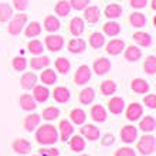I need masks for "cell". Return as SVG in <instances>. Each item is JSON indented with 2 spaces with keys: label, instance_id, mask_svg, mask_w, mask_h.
<instances>
[{
  "label": "cell",
  "instance_id": "9",
  "mask_svg": "<svg viewBox=\"0 0 156 156\" xmlns=\"http://www.w3.org/2000/svg\"><path fill=\"white\" fill-rule=\"evenodd\" d=\"M123 47H125V43L122 40H111L107 44V53L111 55H116L122 51Z\"/></svg>",
  "mask_w": 156,
  "mask_h": 156
},
{
  "label": "cell",
  "instance_id": "29",
  "mask_svg": "<svg viewBox=\"0 0 156 156\" xmlns=\"http://www.w3.org/2000/svg\"><path fill=\"white\" fill-rule=\"evenodd\" d=\"M44 29L47 30V31H57V30L60 29V21L54 16H48L44 20Z\"/></svg>",
  "mask_w": 156,
  "mask_h": 156
},
{
  "label": "cell",
  "instance_id": "53",
  "mask_svg": "<svg viewBox=\"0 0 156 156\" xmlns=\"http://www.w3.org/2000/svg\"><path fill=\"white\" fill-rule=\"evenodd\" d=\"M152 9H153V10L156 9V0H152Z\"/></svg>",
  "mask_w": 156,
  "mask_h": 156
},
{
  "label": "cell",
  "instance_id": "23",
  "mask_svg": "<svg viewBox=\"0 0 156 156\" xmlns=\"http://www.w3.org/2000/svg\"><path fill=\"white\" fill-rule=\"evenodd\" d=\"M60 129H61V139L62 140L68 139L71 136V133H73V131H74L73 125H71L68 121H61V122H60Z\"/></svg>",
  "mask_w": 156,
  "mask_h": 156
},
{
  "label": "cell",
  "instance_id": "10",
  "mask_svg": "<svg viewBox=\"0 0 156 156\" xmlns=\"http://www.w3.org/2000/svg\"><path fill=\"white\" fill-rule=\"evenodd\" d=\"M142 112H144V109H142V107H140L139 104H131L129 105V108H128L126 111V118L129 119V121H136V119L139 118L140 115H142Z\"/></svg>",
  "mask_w": 156,
  "mask_h": 156
},
{
  "label": "cell",
  "instance_id": "24",
  "mask_svg": "<svg viewBox=\"0 0 156 156\" xmlns=\"http://www.w3.org/2000/svg\"><path fill=\"white\" fill-rule=\"evenodd\" d=\"M38 123H40V115L38 114L29 115V116H26V119H24V126L27 131H33Z\"/></svg>",
  "mask_w": 156,
  "mask_h": 156
},
{
  "label": "cell",
  "instance_id": "8",
  "mask_svg": "<svg viewBox=\"0 0 156 156\" xmlns=\"http://www.w3.org/2000/svg\"><path fill=\"white\" fill-rule=\"evenodd\" d=\"M84 17H85V20L88 21V23H97L99 19L98 7H97V6H91V7L87 6V7L84 9Z\"/></svg>",
  "mask_w": 156,
  "mask_h": 156
},
{
  "label": "cell",
  "instance_id": "1",
  "mask_svg": "<svg viewBox=\"0 0 156 156\" xmlns=\"http://www.w3.org/2000/svg\"><path fill=\"white\" fill-rule=\"evenodd\" d=\"M38 144L43 145H51L54 142H57V131L53 125H43L38 129L37 135H36Z\"/></svg>",
  "mask_w": 156,
  "mask_h": 156
},
{
  "label": "cell",
  "instance_id": "37",
  "mask_svg": "<svg viewBox=\"0 0 156 156\" xmlns=\"http://www.w3.org/2000/svg\"><path fill=\"white\" fill-rule=\"evenodd\" d=\"M139 128L142 129V131L145 132H151L155 129V119H153V116H145L144 119H142V122H140Z\"/></svg>",
  "mask_w": 156,
  "mask_h": 156
},
{
  "label": "cell",
  "instance_id": "18",
  "mask_svg": "<svg viewBox=\"0 0 156 156\" xmlns=\"http://www.w3.org/2000/svg\"><path fill=\"white\" fill-rule=\"evenodd\" d=\"M13 149L17 153H27L31 149V145H30L29 140H26V139H17L13 144Z\"/></svg>",
  "mask_w": 156,
  "mask_h": 156
},
{
  "label": "cell",
  "instance_id": "50",
  "mask_svg": "<svg viewBox=\"0 0 156 156\" xmlns=\"http://www.w3.org/2000/svg\"><path fill=\"white\" fill-rule=\"evenodd\" d=\"M115 156H135V152L131 148H122L115 153Z\"/></svg>",
  "mask_w": 156,
  "mask_h": 156
},
{
  "label": "cell",
  "instance_id": "6",
  "mask_svg": "<svg viewBox=\"0 0 156 156\" xmlns=\"http://www.w3.org/2000/svg\"><path fill=\"white\" fill-rule=\"evenodd\" d=\"M109 68H111V62L107 58H99V60H97L94 62V71L98 75L107 74L108 71H109Z\"/></svg>",
  "mask_w": 156,
  "mask_h": 156
},
{
  "label": "cell",
  "instance_id": "22",
  "mask_svg": "<svg viewBox=\"0 0 156 156\" xmlns=\"http://www.w3.org/2000/svg\"><path fill=\"white\" fill-rule=\"evenodd\" d=\"M129 21L133 27H144L146 24V17L142 14V13L136 12V13H132L131 17H129Z\"/></svg>",
  "mask_w": 156,
  "mask_h": 156
},
{
  "label": "cell",
  "instance_id": "11",
  "mask_svg": "<svg viewBox=\"0 0 156 156\" xmlns=\"http://www.w3.org/2000/svg\"><path fill=\"white\" fill-rule=\"evenodd\" d=\"M68 50L73 54H80L85 50V41L82 38H74L68 43Z\"/></svg>",
  "mask_w": 156,
  "mask_h": 156
},
{
  "label": "cell",
  "instance_id": "35",
  "mask_svg": "<svg viewBox=\"0 0 156 156\" xmlns=\"http://www.w3.org/2000/svg\"><path fill=\"white\" fill-rule=\"evenodd\" d=\"M55 67H57V70L60 71L61 74H67L71 68V64L67 58L60 57V58H57V61H55Z\"/></svg>",
  "mask_w": 156,
  "mask_h": 156
},
{
  "label": "cell",
  "instance_id": "54",
  "mask_svg": "<svg viewBox=\"0 0 156 156\" xmlns=\"http://www.w3.org/2000/svg\"><path fill=\"white\" fill-rule=\"evenodd\" d=\"M81 156H88V155H81Z\"/></svg>",
  "mask_w": 156,
  "mask_h": 156
},
{
  "label": "cell",
  "instance_id": "32",
  "mask_svg": "<svg viewBox=\"0 0 156 156\" xmlns=\"http://www.w3.org/2000/svg\"><path fill=\"white\" fill-rule=\"evenodd\" d=\"M104 31H105V34L112 37V36H116L121 31V27H119V24L115 23V21H108V23L104 24Z\"/></svg>",
  "mask_w": 156,
  "mask_h": 156
},
{
  "label": "cell",
  "instance_id": "25",
  "mask_svg": "<svg viewBox=\"0 0 156 156\" xmlns=\"http://www.w3.org/2000/svg\"><path fill=\"white\" fill-rule=\"evenodd\" d=\"M125 58H126L128 61H136V60H139L140 58V50L135 45H129L125 51Z\"/></svg>",
  "mask_w": 156,
  "mask_h": 156
},
{
  "label": "cell",
  "instance_id": "39",
  "mask_svg": "<svg viewBox=\"0 0 156 156\" xmlns=\"http://www.w3.org/2000/svg\"><path fill=\"white\" fill-rule=\"evenodd\" d=\"M40 33H41L40 23L33 21V23H30V24L27 26V30H26V36H27V37H36V36H38Z\"/></svg>",
  "mask_w": 156,
  "mask_h": 156
},
{
  "label": "cell",
  "instance_id": "34",
  "mask_svg": "<svg viewBox=\"0 0 156 156\" xmlns=\"http://www.w3.org/2000/svg\"><path fill=\"white\" fill-rule=\"evenodd\" d=\"M105 43V37H104L101 33H92L90 37V44L94 47V48H101Z\"/></svg>",
  "mask_w": 156,
  "mask_h": 156
},
{
  "label": "cell",
  "instance_id": "2",
  "mask_svg": "<svg viewBox=\"0 0 156 156\" xmlns=\"http://www.w3.org/2000/svg\"><path fill=\"white\" fill-rule=\"evenodd\" d=\"M138 149L140 151L142 155H151L155 151V136L146 135L144 138H140L139 144H138Z\"/></svg>",
  "mask_w": 156,
  "mask_h": 156
},
{
  "label": "cell",
  "instance_id": "31",
  "mask_svg": "<svg viewBox=\"0 0 156 156\" xmlns=\"http://www.w3.org/2000/svg\"><path fill=\"white\" fill-rule=\"evenodd\" d=\"M70 10H71V4L68 2H66V0L58 2L57 6H55V12H57L58 16H61V17H66L70 13Z\"/></svg>",
  "mask_w": 156,
  "mask_h": 156
},
{
  "label": "cell",
  "instance_id": "36",
  "mask_svg": "<svg viewBox=\"0 0 156 156\" xmlns=\"http://www.w3.org/2000/svg\"><path fill=\"white\" fill-rule=\"evenodd\" d=\"M94 90L92 88H85V90L81 91V94H80V101L82 104H91L94 101Z\"/></svg>",
  "mask_w": 156,
  "mask_h": 156
},
{
  "label": "cell",
  "instance_id": "38",
  "mask_svg": "<svg viewBox=\"0 0 156 156\" xmlns=\"http://www.w3.org/2000/svg\"><path fill=\"white\" fill-rule=\"evenodd\" d=\"M41 81L44 82V84H47V85H51V84H54L55 82V80H57V75H55V73H54L53 70H45L41 73Z\"/></svg>",
  "mask_w": 156,
  "mask_h": 156
},
{
  "label": "cell",
  "instance_id": "41",
  "mask_svg": "<svg viewBox=\"0 0 156 156\" xmlns=\"http://www.w3.org/2000/svg\"><path fill=\"white\" fill-rule=\"evenodd\" d=\"M144 68L148 74H155L156 73V58L153 55H149L146 60H145Z\"/></svg>",
  "mask_w": 156,
  "mask_h": 156
},
{
  "label": "cell",
  "instance_id": "42",
  "mask_svg": "<svg viewBox=\"0 0 156 156\" xmlns=\"http://www.w3.org/2000/svg\"><path fill=\"white\" fill-rule=\"evenodd\" d=\"M70 146L73 151L80 152V151H82V149L85 148V142H84V139H82L81 136H74L70 142Z\"/></svg>",
  "mask_w": 156,
  "mask_h": 156
},
{
  "label": "cell",
  "instance_id": "16",
  "mask_svg": "<svg viewBox=\"0 0 156 156\" xmlns=\"http://www.w3.org/2000/svg\"><path fill=\"white\" fill-rule=\"evenodd\" d=\"M132 90L138 92V94H145L149 91V84L145 80H140V78H136L132 81Z\"/></svg>",
  "mask_w": 156,
  "mask_h": 156
},
{
  "label": "cell",
  "instance_id": "43",
  "mask_svg": "<svg viewBox=\"0 0 156 156\" xmlns=\"http://www.w3.org/2000/svg\"><path fill=\"white\" fill-rule=\"evenodd\" d=\"M58 115H60V111H58V108H54V107L45 108V109H44V112H43V118H44V119H47V121H51V119H55Z\"/></svg>",
  "mask_w": 156,
  "mask_h": 156
},
{
  "label": "cell",
  "instance_id": "26",
  "mask_svg": "<svg viewBox=\"0 0 156 156\" xmlns=\"http://www.w3.org/2000/svg\"><path fill=\"white\" fill-rule=\"evenodd\" d=\"M133 40H135L139 45H142V47H148V45L152 43V38H151L149 34L140 33V31H138V33L133 34Z\"/></svg>",
  "mask_w": 156,
  "mask_h": 156
},
{
  "label": "cell",
  "instance_id": "5",
  "mask_svg": "<svg viewBox=\"0 0 156 156\" xmlns=\"http://www.w3.org/2000/svg\"><path fill=\"white\" fill-rule=\"evenodd\" d=\"M45 45L51 51H58V50L62 48L64 40H62L61 36H48V37L45 38Z\"/></svg>",
  "mask_w": 156,
  "mask_h": 156
},
{
  "label": "cell",
  "instance_id": "30",
  "mask_svg": "<svg viewBox=\"0 0 156 156\" xmlns=\"http://www.w3.org/2000/svg\"><path fill=\"white\" fill-rule=\"evenodd\" d=\"M71 121L74 123H77V125H81V123L85 122V112L82 111V109H80V108H77V109H73L71 111Z\"/></svg>",
  "mask_w": 156,
  "mask_h": 156
},
{
  "label": "cell",
  "instance_id": "12",
  "mask_svg": "<svg viewBox=\"0 0 156 156\" xmlns=\"http://www.w3.org/2000/svg\"><path fill=\"white\" fill-rule=\"evenodd\" d=\"M20 82H21V87H23L24 90H31V88L36 85V82H37V77H36V74H33V73H26V74L21 77Z\"/></svg>",
  "mask_w": 156,
  "mask_h": 156
},
{
  "label": "cell",
  "instance_id": "40",
  "mask_svg": "<svg viewBox=\"0 0 156 156\" xmlns=\"http://www.w3.org/2000/svg\"><path fill=\"white\" fill-rule=\"evenodd\" d=\"M101 91H102L104 95H111V94H114V92L116 91L115 82L111 81V80H107V81H104L102 85H101Z\"/></svg>",
  "mask_w": 156,
  "mask_h": 156
},
{
  "label": "cell",
  "instance_id": "17",
  "mask_svg": "<svg viewBox=\"0 0 156 156\" xmlns=\"http://www.w3.org/2000/svg\"><path fill=\"white\" fill-rule=\"evenodd\" d=\"M81 133L84 136H87L88 139H91V140L98 139V136H99L98 128H95L94 125H85L84 128H81Z\"/></svg>",
  "mask_w": 156,
  "mask_h": 156
},
{
  "label": "cell",
  "instance_id": "47",
  "mask_svg": "<svg viewBox=\"0 0 156 156\" xmlns=\"http://www.w3.org/2000/svg\"><path fill=\"white\" fill-rule=\"evenodd\" d=\"M13 3H14V7L19 12H23L29 7V0H13Z\"/></svg>",
  "mask_w": 156,
  "mask_h": 156
},
{
  "label": "cell",
  "instance_id": "52",
  "mask_svg": "<svg viewBox=\"0 0 156 156\" xmlns=\"http://www.w3.org/2000/svg\"><path fill=\"white\" fill-rule=\"evenodd\" d=\"M114 144V136L112 135H105V138L102 139V145L104 146H108V145Z\"/></svg>",
  "mask_w": 156,
  "mask_h": 156
},
{
  "label": "cell",
  "instance_id": "51",
  "mask_svg": "<svg viewBox=\"0 0 156 156\" xmlns=\"http://www.w3.org/2000/svg\"><path fill=\"white\" fill-rule=\"evenodd\" d=\"M146 3H148V0H131L132 7H135V9L145 7V6H146Z\"/></svg>",
  "mask_w": 156,
  "mask_h": 156
},
{
  "label": "cell",
  "instance_id": "3",
  "mask_svg": "<svg viewBox=\"0 0 156 156\" xmlns=\"http://www.w3.org/2000/svg\"><path fill=\"white\" fill-rule=\"evenodd\" d=\"M26 21H27V16L26 14H17L9 24V33L16 36V34H20L23 27H24Z\"/></svg>",
  "mask_w": 156,
  "mask_h": 156
},
{
  "label": "cell",
  "instance_id": "48",
  "mask_svg": "<svg viewBox=\"0 0 156 156\" xmlns=\"http://www.w3.org/2000/svg\"><path fill=\"white\" fill-rule=\"evenodd\" d=\"M41 156H58V149L54 148H41L40 149Z\"/></svg>",
  "mask_w": 156,
  "mask_h": 156
},
{
  "label": "cell",
  "instance_id": "14",
  "mask_svg": "<svg viewBox=\"0 0 156 156\" xmlns=\"http://www.w3.org/2000/svg\"><path fill=\"white\" fill-rule=\"evenodd\" d=\"M53 97L57 102H67V101L70 99V92H68V90L64 88V87H58V88L54 90Z\"/></svg>",
  "mask_w": 156,
  "mask_h": 156
},
{
  "label": "cell",
  "instance_id": "45",
  "mask_svg": "<svg viewBox=\"0 0 156 156\" xmlns=\"http://www.w3.org/2000/svg\"><path fill=\"white\" fill-rule=\"evenodd\" d=\"M26 66H27V62L23 57H16L13 60V67H14V70L16 71H24Z\"/></svg>",
  "mask_w": 156,
  "mask_h": 156
},
{
  "label": "cell",
  "instance_id": "7",
  "mask_svg": "<svg viewBox=\"0 0 156 156\" xmlns=\"http://www.w3.org/2000/svg\"><path fill=\"white\" fill-rule=\"evenodd\" d=\"M136 136H138V132H136V128L131 126V125H128L125 126L121 131V138H122L123 142H126V144H131L133 140L136 139Z\"/></svg>",
  "mask_w": 156,
  "mask_h": 156
},
{
  "label": "cell",
  "instance_id": "19",
  "mask_svg": "<svg viewBox=\"0 0 156 156\" xmlns=\"http://www.w3.org/2000/svg\"><path fill=\"white\" fill-rule=\"evenodd\" d=\"M20 105L23 109H26V111H31V109L36 108V99H34L31 95L24 94L20 97Z\"/></svg>",
  "mask_w": 156,
  "mask_h": 156
},
{
  "label": "cell",
  "instance_id": "33",
  "mask_svg": "<svg viewBox=\"0 0 156 156\" xmlns=\"http://www.w3.org/2000/svg\"><path fill=\"white\" fill-rule=\"evenodd\" d=\"M13 16V9L6 3H0V21H9V19Z\"/></svg>",
  "mask_w": 156,
  "mask_h": 156
},
{
  "label": "cell",
  "instance_id": "15",
  "mask_svg": "<svg viewBox=\"0 0 156 156\" xmlns=\"http://www.w3.org/2000/svg\"><path fill=\"white\" fill-rule=\"evenodd\" d=\"M70 30L71 33L74 34V36H81L82 31H84V21H82V19H80V17H74L73 20H71V24H70Z\"/></svg>",
  "mask_w": 156,
  "mask_h": 156
},
{
  "label": "cell",
  "instance_id": "49",
  "mask_svg": "<svg viewBox=\"0 0 156 156\" xmlns=\"http://www.w3.org/2000/svg\"><path fill=\"white\" fill-rule=\"evenodd\" d=\"M144 102H145V105H148L149 108H155L156 107V95L151 94V95H148V97H145Z\"/></svg>",
  "mask_w": 156,
  "mask_h": 156
},
{
  "label": "cell",
  "instance_id": "13",
  "mask_svg": "<svg viewBox=\"0 0 156 156\" xmlns=\"http://www.w3.org/2000/svg\"><path fill=\"white\" fill-rule=\"evenodd\" d=\"M34 91H33V94H34V99L36 101H38V102H44V101H47V98H48V90L45 88V87L43 85H34L33 87Z\"/></svg>",
  "mask_w": 156,
  "mask_h": 156
},
{
  "label": "cell",
  "instance_id": "4",
  "mask_svg": "<svg viewBox=\"0 0 156 156\" xmlns=\"http://www.w3.org/2000/svg\"><path fill=\"white\" fill-rule=\"evenodd\" d=\"M91 78V70L88 66H81L75 73V82L78 85H82L88 82V80Z\"/></svg>",
  "mask_w": 156,
  "mask_h": 156
},
{
  "label": "cell",
  "instance_id": "27",
  "mask_svg": "<svg viewBox=\"0 0 156 156\" xmlns=\"http://www.w3.org/2000/svg\"><path fill=\"white\" fill-rule=\"evenodd\" d=\"M122 13V9L119 4H109L105 7V16L109 17V19H115V17H119Z\"/></svg>",
  "mask_w": 156,
  "mask_h": 156
},
{
  "label": "cell",
  "instance_id": "20",
  "mask_svg": "<svg viewBox=\"0 0 156 156\" xmlns=\"http://www.w3.org/2000/svg\"><path fill=\"white\" fill-rule=\"evenodd\" d=\"M91 116H92V119L97 121V122H104V121L107 119L105 109H104L101 105H95V107H92V109H91Z\"/></svg>",
  "mask_w": 156,
  "mask_h": 156
},
{
  "label": "cell",
  "instance_id": "28",
  "mask_svg": "<svg viewBox=\"0 0 156 156\" xmlns=\"http://www.w3.org/2000/svg\"><path fill=\"white\" fill-rule=\"evenodd\" d=\"M50 64V60L47 57H36L30 61V66L34 70H43L44 67H47Z\"/></svg>",
  "mask_w": 156,
  "mask_h": 156
},
{
  "label": "cell",
  "instance_id": "44",
  "mask_svg": "<svg viewBox=\"0 0 156 156\" xmlns=\"http://www.w3.org/2000/svg\"><path fill=\"white\" fill-rule=\"evenodd\" d=\"M29 50L31 54H36V55H38V54L43 53V44H41L38 40H31L29 43Z\"/></svg>",
  "mask_w": 156,
  "mask_h": 156
},
{
  "label": "cell",
  "instance_id": "46",
  "mask_svg": "<svg viewBox=\"0 0 156 156\" xmlns=\"http://www.w3.org/2000/svg\"><path fill=\"white\" fill-rule=\"evenodd\" d=\"M90 0H71V6L75 9V10H84V9L88 6Z\"/></svg>",
  "mask_w": 156,
  "mask_h": 156
},
{
  "label": "cell",
  "instance_id": "21",
  "mask_svg": "<svg viewBox=\"0 0 156 156\" xmlns=\"http://www.w3.org/2000/svg\"><path fill=\"white\" fill-rule=\"evenodd\" d=\"M123 99L122 98H112L111 101H109V104H108V108H109V111L112 112V114H121L123 109Z\"/></svg>",
  "mask_w": 156,
  "mask_h": 156
}]
</instances>
